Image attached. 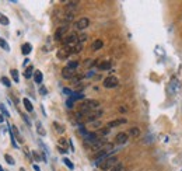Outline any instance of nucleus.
<instances>
[{
    "mask_svg": "<svg viewBox=\"0 0 182 171\" xmlns=\"http://www.w3.org/2000/svg\"><path fill=\"white\" fill-rule=\"evenodd\" d=\"M0 171H4V168H3V167L0 166Z\"/></svg>",
    "mask_w": 182,
    "mask_h": 171,
    "instance_id": "obj_44",
    "label": "nucleus"
},
{
    "mask_svg": "<svg viewBox=\"0 0 182 171\" xmlns=\"http://www.w3.org/2000/svg\"><path fill=\"white\" fill-rule=\"evenodd\" d=\"M34 67L32 66H28L27 69H25V72H24V77L25 79H31V77H34Z\"/></svg>",
    "mask_w": 182,
    "mask_h": 171,
    "instance_id": "obj_16",
    "label": "nucleus"
},
{
    "mask_svg": "<svg viewBox=\"0 0 182 171\" xmlns=\"http://www.w3.org/2000/svg\"><path fill=\"white\" fill-rule=\"evenodd\" d=\"M70 100L73 102L77 101V100H84V94H81V93H73L72 95H70Z\"/></svg>",
    "mask_w": 182,
    "mask_h": 171,
    "instance_id": "obj_17",
    "label": "nucleus"
},
{
    "mask_svg": "<svg viewBox=\"0 0 182 171\" xmlns=\"http://www.w3.org/2000/svg\"><path fill=\"white\" fill-rule=\"evenodd\" d=\"M63 45L64 48H74V46L78 44V37H77V34L76 33H73V34H69L66 38H63Z\"/></svg>",
    "mask_w": 182,
    "mask_h": 171,
    "instance_id": "obj_2",
    "label": "nucleus"
},
{
    "mask_svg": "<svg viewBox=\"0 0 182 171\" xmlns=\"http://www.w3.org/2000/svg\"><path fill=\"white\" fill-rule=\"evenodd\" d=\"M36 129H38V133L41 135V136H45V135H46L45 129H44V128H42V125H41V122H36Z\"/></svg>",
    "mask_w": 182,
    "mask_h": 171,
    "instance_id": "obj_23",
    "label": "nucleus"
},
{
    "mask_svg": "<svg viewBox=\"0 0 182 171\" xmlns=\"http://www.w3.org/2000/svg\"><path fill=\"white\" fill-rule=\"evenodd\" d=\"M0 81H1V84H3V86H6V87H11V81H10L7 77H4V76L0 79Z\"/></svg>",
    "mask_w": 182,
    "mask_h": 171,
    "instance_id": "obj_26",
    "label": "nucleus"
},
{
    "mask_svg": "<svg viewBox=\"0 0 182 171\" xmlns=\"http://www.w3.org/2000/svg\"><path fill=\"white\" fill-rule=\"evenodd\" d=\"M0 48H3V49H6V51L9 52L10 51V46H9V44L3 39V38H0Z\"/></svg>",
    "mask_w": 182,
    "mask_h": 171,
    "instance_id": "obj_24",
    "label": "nucleus"
},
{
    "mask_svg": "<svg viewBox=\"0 0 182 171\" xmlns=\"http://www.w3.org/2000/svg\"><path fill=\"white\" fill-rule=\"evenodd\" d=\"M23 104H24V108L27 110V112H32V111H34V107H32L31 101H30L27 97L23 98Z\"/></svg>",
    "mask_w": 182,
    "mask_h": 171,
    "instance_id": "obj_13",
    "label": "nucleus"
},
{
    "mask_svg": "<svg viewBox=\"0 0 182 171\" xmlns=\"http://www.w3.org/2000/svg\"><path fill=\"white\" fill-rule=\"evenodd\" d=\"M139 135H140V129H139L137 126H133V128H130V129H129L127 136H130V138H137Z\"/></svg>",
    "mask_w": 182,
    "mask_h": 171,
    "instance_id": "obj_14",
    "label": "nucleus"
},
{
    "mask_svg": "<svg viewBox=\"0 0 182 171\" xmlns=\"http://www.w3.org/2000/svg\"><path fill=\"white\" fill-rule=\"evenodd\" d=\"M42 80H44L42 72H39V70H35V72H34V81H35L36 84H41Z\"/></svg>",
    "mask_w": 182,
    "mask_h": 171,
    "instance_id": "obj_12",
    "label": "nucleus"
},
{
    "mask_svg": "<svg viewBox=\"0 0 182 171\" xmlns=\"http://www.w3.org/2000/svg\"><path fill=\"white\" fill-rule=\"evenodd\" d=\"M102 115V111L101 110H94V111H90L88 112V115L86 116V122H94V121H97L100 116Z\"/></svg>",
    "mask_w": 182,
    "mask_h": 171,
    "instance_id": "obj_5",
    "label": "nucleus"
},
{
    "mask_svg": "<svg viewBox=\"0 0 182 171\" xmlns=\"http://www.w3.org/2000/svg\"><path fill=\"white\" fill-rule=\"evenodd\" d=\"M104 46V42L101 41V39H97V41H94V44H92V51H98V49H101Z\"/></svg>",
    "mask_w": 182,
    "mask_h": 171,
    "instance_id": "obj_18",
    "label": "nucleus"
},
{
    "mask_svg": "<svg viewBox=\"0 0 182 171\" xmlns=\"http://www.w3.org/2000/svg\"><path fill=\"white\" fill-rule=\"evenodd\" d=\"M63 93H64V94H67V95H72V94H73V91H72V90H69V88H63Z\"/></svg>",
    "mask_w": 182,
    "mask_h": 171,
    "instance_id": "obj_38",
    "label": "nucleus"
},
{
    "mask_svg": "<svg viewBox=\"0 0 182 171\" xmlns=\"http://www.w3.org/2000/svg\"><path fill=\"white\" fill-rule=\"evenodd\" d=\"M81 49H83V44H80V42H78L74 48H72V53H80V52H81Z\"/></svg>",
    "mask_w": 182,
    "mask_h": 171,
    "instance_id": "obj_21",
    "label": "nucleus"
},
{
    "mask_svg": "<svg viewBox=\"0 0 182 171\" xmlns=\"http://www.w3.org/2000/svg\"><path fill=\"white\" fill-rule=\"evenodd\" d=\"M31 51H32V45L31 44H24L23 46H21V52H23L24 55H30L31 53Z\"/></svg>",
    "mask_w": 182,
    "mask_h": 171,
    "instance_id": "obj_15",
    "label": "nucleus"
},
{
    "mask_svg": "<svg viewBox=\"0 0 182 171\" xmlns=\"http://www.w3.org/2000/svg\"><path fill=\"white\" fill-rule=\"evenodd\" d=\"M118 157L116 156H111L109 158H107L104 163H101L100 164V168L101 170H104V171H107V170H111L112 167L115 166V164H118Z\"/></svg>",
    "mask_w": 182,
    "mask_h": 171,
    "instance_id": "obj_3",
    "label": "nucleus"
},
{
    "mask_svg": "<svg viewBox=\"0 0 182 171\" xmlns=\"http://www.w3.org/2000/svg\"><path fill=\"white\" fill-rule=\"evenodd\" d=\"M66 105H67L69 108H72V107H73V101H72V100H70V98H69V100H67V102H66Z\"/></svg>",
    "mask_w": 182,
    "mask_h": 171,
    "instance_id": "obj_39",
    "label": "nucleus"
},
{
    "mask_svg": "<svg viewBox=\"0 0 182 171\" xmlns=\"http://www.w3.org/2000/svg\"><path fill=\"white\" fill-rule=\"evenodd\" d=\"M101 130V135H108L109 133V128L107 126V128H102V129H100Z\"/></svg>",
    "mask_w": 182,
    "mask_h": 171,
    "instance_id": "obj_33",
    "label": "nucleus"
},
{
    "mask_svg": "<svg viewBox=\"0 0 182 171\" xmlns=\"http://www.w3.org/2000/svg\"><path fill=\"white\" fill-rule=\"evenodd\" d=\"M20 171H25V168H20Z\"/></svg>",
    "mask_w": 182,
    "mask_h": 171,
    "instance_id": "obj_45",
    "label": "nucleus"
},
{
    "mask_svg": "<svg viewBox=\"0 0 182 171\" xmlns=\"http://www.w3.org/2000/svg\"><path fill=\"white\" fill-rule=\"evenodd\" d=\"M70 53H72V48H63V49H60L58 52V58L59 59H66Z\"/></svg>",
    "mask_w": 182,
    "mask_h": 171,
    "instance_id": "obj_10",
    "label": "nucleus"
},
{
    "mask_svg": "<svg viewBox=\"0 0 182 171\" xmlns=\"http://www.w3.org/2000/svg\"><path fill=\"white\" fill-rule=\"evenodd\" d=\"M10 73H11V76H13V80L14 81H16V83H18V72H17V69H11V72H10Z\"/></svg>",
    "mask_w": 182,
    "mask_h": 171,
    "instance_id": "obj_28",
    "label": "nucleus"
},
{
    "mask_svg": "<svg viewBox=\"0 0 182 171\" xmlns=\"http://www.w3.org/2000/svg\"><path fill=\"white\" fill-rule=\"evenodd\" d=\"M127 133H123V132H121V133H118L116 136H115V142L118 144H125L127 142Z\"/></svg>",
    "mask_w": 182,
    "mask_h": 171,
    "instance_id": "obj_9",
    "label": "nucleus"
},
{
    "mask_svg": "<svg viewBox=\"0 0 182 171\" xmlns=\"http://www.w3.org/2000/svg\"><path fill=\"white\" fill-rule=\"evenodd\" d=\"M28 63H30V59H28V58H27V59L24 60V66H25V67H27V65H28Z\"/></svg>",
    "mask_w": 182,
    "mask_h": 171,
    "instance_id": "obj_40",
    "label": "nucleus"
},
{
    "mask_svg": "<svg viewBox=\"0 0 182 171\" xmlns=\"http://www.w3.org/2000/svg\"><path fill=\"white\" fill-rule=\"evenodd\" d=\"M123 170H125V166H123L122 163H118V164H115L109 171H123Z\"/></svg>",
    "mask_w": 182,
    "mask_h": 171,
    "instance_id": "obj_20",
    "label": "nucleus"
},
{
    "mask_svg": "<svg viewBox=\"0 0 182 171\" xmlns=\"http://www.w3.org/2000/svg\"><path fill=\"white\" fill-rule=\"evenodd\" d=\"M77 66H78L77 60H72V62H69V63H67V67H69V69H72V70H74Z\"/></svg>",
    "mask_w": 182,
    "mask_h": 171,
    "instance_id": "obj_27",
    "label": "nucleus"
},
{
    "mask_svg": "<svg viewBox=\"0 0 182 171\" xmlns=\"http://www.w3.org/2000/svg\"><path fill=\"white\" fill-rule=\"evenodd\" d=\"M63 163H64V164H66V167H67L69 170H74V164H73V163L70 161L69 158H66V157H64V158H63Z\"/></svg>",
    "mask_w": 182,
    "mask_h": 171,
    "instance_id": "obj_25",
    "label": "nucleus"
},
{
    "mask_svg": "<svg viewBox=\"0 0 182 171\" xmlns=\"http://www.w3.org/2000/svg\"><path fill=\"white\" fill-rule=\"evenodd\" d=\"M81 79H83V76H74L72 79V81H76V83H77V81H80Z\"/></svg>",
    "mask_w": 182,
    "mask_h": 171,
    "instance_id": "obj_36",
    "label": "nucleus"
},
{
    "mask_svg": "<svg viewBox=\"0 0 182 171\" xmlns=\"http://www.w3.org/2000/svg\"><path fill=\"white\" fill-rule=\"evenodd\" d=\"M53 126H55V128H56V129H58V130H56L58 133H63V132H64V128H63V126H62V125H59L58 122H55V124H53Z\"/></svg>",
    "mask_w": 182,
    "mask_h": 171,
    "instance_id": "obj_31",
    "label": "nucleus"
},
{
    "mask_svg": "<svg viewBox=\"0 0 182 171\" xmlns=\"http://www.w3.org/2000/svg\"><path fill=\"white\" fill-rule=\"evenodd\" d=\"M4 160L7 161V164H10V166H14V164H16V160H14L10 154H4Z\"/></svg>",
    "mask_w": 182,
    "mask_h": 171,
    "instance_id": "obj_22",
    "label": "nucleus"
},
{
    "mask_svg": "<svg viewBox=\"0 0 182 171\" xmlns=\"http://www.w3.org/2000/svg\"><path fill=\"white\" fill-rule=\"evenodd\" d=\"M32 156H34V158H35L36 161H39V160H41V157H39V154H38L36 152H32Z\"/></svg>",
    "mask_w": 182,
    "mask_h": 171,
    "instance_id": "obj_35",
    "label": "nucleus"
},
{
    "mask_svg": "<svg viewBox=\"0 0 182 171\" xmlns=\"http://www.w3.org/2000/svg\"><path fill=\"white\" fill-rule=\"evenodd\" d=\"M66 143H67V140H64V139L59 140V146H64V149H66Z\"/></svg>",
    "mask_w": 182,
    "mask_h": 171,
    "instance_id": "obj_37",
    "label": "nucleus"
},
{
    "mask_svg": "<svg viewBox=\"0 0 182 171\" xmlns=\"http://www.w3.org/2000/svg\"><path fill=\"white\" fill-rule=\"evenodd\" d=\"M62 77L66 80H72L73 77H74V70L69 69L67 66L66 67H63V70H62Z\"/></svg>",
    "mask_w": 182,
    "mask_h": 171,
    "instance_id": "obj_8",
    "label": "nucleus"
},
{
    "mask_svg": "<svg viewBox=\"0 0 182 171\" xmlns=\"http://www.w3.org/2000/svg\"><path fill=\"white\" fill-rule=\"evenodd\" d=\"M39 93H41L42 95H45L46 93H48V90H46V88L44 87V86H41V88H39Z\"/></svg>",
    "mask_w": 182,
    "mask_h": 171,
    "instance_id": "obj_34",
    "label": "nucleus"
},
{
    "mask_svg": "<svg viewBox=\"0 0 182 171\" xmlns=\"http://www.w3.org/2000/svg\"><path fill=\"white\" fill-rule=\"evenodd\" d=\"M88 25H90V20L87 19V17H83V19H80L76 23V28L77 30H86Z\"/></svg>",
    "mask_w": 182,
    "mask_h": 171,
    "instance_id": "obj_7",
    "label": "nucleus"
},
{
    "mask_svg": "<svg viewBox=\"0 0 182 171\" xmlns=\"http://www.w3.org/2000/svg\"><path fill=\"white\" fill-rule=\"evenodd\" d=\"M111 62H108V60H105V62H102V63H100L98 65V69L100 70H108V69H111Z\"/></svg>",
    "mask_w": 182,
    "mask_h": 171,
    "instance_id": "obj_19",
    "label": "nucleus"
},
{
    "mask_svg": "<svg viewBox=\"0 0 182 171\" xmlns=\"http://www.w3.org/2000/svg\"><path fill=\"white\" fill-rule=\"evenodd\" d=\"M73 19H74V13H66L64 14V20H66L67 23L73 21Z\"/></svg>",
    "mask_w": 182,
    "mask_h": 171,
    "instance_id": "obj_30",
    "label": "nucleus"
},
{
    "mask_svg": "<svg viewBox=\"0 0 182 171\" xmlns=\"http://www.w3.org/2000/svg\"><path fill=\"white\" fill-rule=\"evenodd\" d=\"M119 111H121V112H126V108H125V107H121V108H119Z\"/></svg>",
    "mask_w": 182,
    "mask_h": 171,
    "instance_id": "obj_41",
    "label": "nucleus"
},
{
    "mask_svg": "<svg viewBox=\"0 0 182 171\" xmlns=\"http://www.w3.org/2000/svg\"><path fill=\"white\" fill-rule=\"evenodd\" d=\"M0 111L3 112V114H4V115L7 116V118H10V112L7 111V108H6L4 104H0Z\"/></svg>",
    "mask_w": 182,
    "mask_h": 171,
    "instance_id": "obj_29",
    "label": "nucleus"
},
{
    "mask_svg": "<svg viewBox=\"0 0 182 171\" xmlns=\"http://www.w3.org/2000/svg\"><path fill=\"white\" fill-rule=\"evenodd\" d=\"M127 119H125V118H119V119H114L111 121L108 124V128H115V126H119V125H123V124H126Z\"/></svg>",
    "mask_w": 182,
    "mask_h": 171,
    "instance_id": "obj_11",
    "label": "nucleus"
},
{
    "mask_svg": "<svg viewBox=\"0 0 182 171\" xmlns=\"http://www.w3.org/2000/svg\"><path fill=\"white\" fill-rule=\"evenodd\" d=\"M3 121H4V116H3V115H1V114H0V124H1Z\"/></svg>",
    "mask_w": 182,
    "mask_h": 171,
    "instance_id": "obj_43",
    "label": "nucleus"
},
{
    "mask_svg": "<svg viewBox=\"0 0 182 171\" xmlns=\"http://www.w3.org/2000/svg\"><path fill=\"white\" fill-rule=\"evenodd\" d=\"M66 33H67V27H66V25L59 27L56 30V33H55V39H56V41H63V37Z\"/></svg>",
    "mask_w": 182,
    "mask_h": 171,
    "instance_id": "obj_6",
    "label": "nucleus"
},
{
    "mask_svg": "<svg viewBox=\"0 0 182 171\" xmlns=\"http://www.w3.org/2000/svg\"><path fill=\"white\" fill-rule=\"evenodd\" d=\"M119 84V80L115 77V76H109L104 80V87L105 88H114Z\"/></svg>",
    "mask_w": 182,
    "mask_h": 171,
    "instance_id": "obj_4",
    "label": "nucleus"
},
{
    "mask_svg": "<svg viewBox=\"0 0 182 171\" xmlns=\"http://www.w3.org/2000/svg\"><path fill=\"white\" fill-rule=\"evenodd\" d=\"M34 170H35V171H41V170H39V167L36 166V164H34Z\"/></svg>",
    "mask_w": 182,
    "mask_h": 171,
    "instance_id": "obj_42",
    "label": "nucleus"
},
{
    "mask_svg": "<svg viewBox=\"0 0 182 171\" xmlns=\"http://www.w3.org/2000/svg\"><path fill=\"white\" fill-rule=\"evenodd\" d=\"M0 23L3 24V25H7L9 24V19L6 16H0Z\"/></svg>",
    "mask_w": 182,
    "mask_h": 171,
    "instance_id": "obj_32",
    "label": "nucleus"
},
{
    "mask_svg": "<svg viewBox=\"0 0 182 171\" xmlns=\"http://www.w3.org/2000/svg\"><path fill=\"white\" fill-rule=\"evenodd\" d=\"M98 107H100V102L95 100H84L80 105V110L81 111H94V110H98Z\"/></svg>",
    "mask_w": 182,
    "mask_h": 171,
    "instance_id": "obj_1",
    "label": "nucleus"
}]
</instances>
